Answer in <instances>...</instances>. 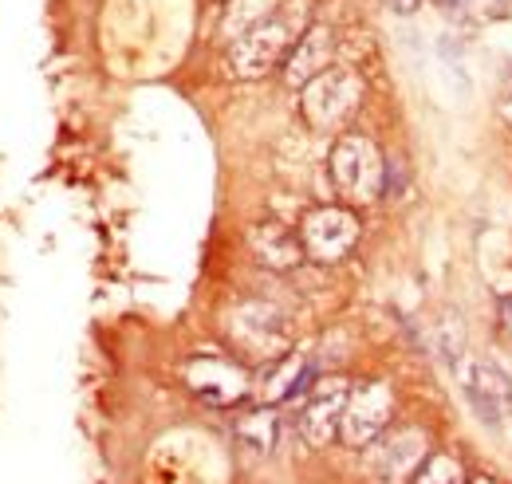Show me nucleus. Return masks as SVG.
Wrapping results in <instances>:
<instances>
[{"label":"nucleus","instance_id":"1","mask_svg":"<svg viewBox=\"0 0 512 484\" xmlns=\"http://www.w3.org/2000/svg\"><path fill=\"white\" fill-rule=\"evenodd\" d=\"M331 185L347 205H371L386 185V162L379 146L363 134H343L331 150Z\"/></svg>","mask_w":512,"mask_h":484},{"label":"nucleus","instance_id":"2","mask_svg":"<svg viewBox=\"0 0 512 484\" xmlns=\"http://www.w3.org/2000/svg\"><path fill=\"white\" fill-rule=\"evenodd\" d=\"M359 99H363V79L351 67H327L304 87L300 111L316 130H339L359 111Z\"/></svg>","mask_w":512,"mask_h":484},{"label":"nucleus","instance_id":"3","mask_svg":"<svg viewBox=\"0 0 512 484\" xmlns=\"http://www.w3.org/2000/svg\"><path fill=\"white\" fill-rule=\"evenodd\" d=\"M359 241V217L343 205H323V209H312L300 225V244L312 260L320 264H335L343 260Z\"/></svg>","mask_w":512,"mask_h":484},{"label":"nucleus","instance_id":"4","mask_svg":"<svg viewBox=\"0 0 512 484\" xmlns=\"http://www.w3.org/2000/svg\"><path fill=\"white\" fill-rule=\"evenodd\" d=\"M288 48H292V28L272 16V20L256 24L253 32H245L241 40H233V48H229V71L237 79H260V75H268L280 60H288Z\"/></svg>","mask_w":512,"mask_h":484},{"label":"nucleus","instance_id":"5","mask_svg":"<svg viewBox=\"0 0 512 484\" xmlns=\"http://www.w3.org/2000/svg\"><path fill=\"white\" fill-rule=\"evenodd\" d=\"M390 410H394V394L386 382H363L347 394V406H343V422L339 433L351 449H363V445H375V437L390 422Z\"/></svg>","mask_w":512,"mask_h":484},{"label":"nucleus","instance_id":"6","mask_svg":"<svg viewBox=\"0 0 512 484\" xmlns=\"http://www.w3.org/2000/svg\"><path fill=\"white\" fill-rule=\"evenodd\" d=\"M229 335L253 359H272L288 347V323L272 303H241L229 315Z\"/></svg>","mask_w":512,"mask_h":484},{"label":"nucleus","instance_id":"7","mask_svg":"<svg viewBox=\"0 0 512 484\" xmlns=\"http://www.w3.org/2000/svg\"><path fill=\"white\" fill-rule=\"evenodd\" d=\"M426 449L430 437L422 429H398L375 445L371 469L383 484H406V477H418V469L426 465Z\"/></svg>","mask_w":512,"mask_h":484},{"label":"nucleus","instance_id":"8","mask_svg":"<svg viewBox=\"0 0 512 484\" xmlns=\"http://www.w3.org/2000/svg\"><path fill=\"white\" fill-rule=\"evenodd\" d=\"M461 390L481 422H505L512 410V378L493 363H473L461 378Z\"/></svg>","mask_w":512,"mask_h":484},{"label":"nucleus","instance_id":"9","mask_svg":"<svg viewBox=\"0 0 512 484\" xmlns=\"http://www.w3.org/2000/svg\"><path fill=\"white\" fill-rule=\"evenodd\" d=\"M186 382H190L193 394H201L205 402H213V406H233L249 386V378H245V370L233 363H225V359H213V355H205V359H193L186 366Z\"/></svg>","mask_w":512,"mask_h":484},{"label":"nucleus","instance_id":"10","mask_svg":"<svg viewBox=\"0 0 512 484\" xmlns=\"http://www.w3.org/2000/svg\"><path fill=\"white\" fill-rule=\"evenodd\" d=\"M331 60H335V32L327 24H312L284 60V83L288 87H308L316 75H323L331 67Z\"/></svg>","mask_w":512,"mask_h":484},{"label":"nucleus","instance_id":"11","mask_svg":"<svg viewBox=\"0 0 512 484\" xmlns=\"http://www.w3.org/2000/svg\"><path fill=\"white\" fill-rule=\"evenodd\" d=\"M347 382L343 378H323L320 386H316V394H312V402H308V410H304V437H308V445H327L335 433H339V422H343V406H347Z\"/></svg>","mask_w":512,"mask_h":484},{"label":"nucleus","instance_id":"12","mask_svg":"<svg viewBox=\"0 0 512 484\" xmlns=\"http://www.w3.org/2000/svg\"><path fill=\"white\" fill-rule=\"evenodd\" d=\"M249 248H253V256L264 264V268H276V272L296 268V264L308 256L304 244H300V237H296L292 229H284L280 221L253 225V229H249Z\"/></svg>","mask_w":512,"mask_h":484},{"label":"nucleus","instance_id":"13","mask_svg":"<svg viewBox=\"0 0 512 484\" xmlns=\"http://www.w3.org/2000/svg\"><path fill=\"white\" fill-rule=\"evenodd\" d=\"M272 8H276V0H233V4L225 8L221 32H225L229 40H241L245 32H253L256 24L272 20Z\"/></svg>","mask_w":512,"mask_h":484},{"label":"nucleus","instance_id":"14","mask_svg":"<svg viewBox=\"0 0 512 484\" xmlns=\"http://www.w3.org/2000/svg\"><path fill=\"white\" fill-rule=\"evenodd\" d=\"M304 386H308V366H304L300 355H288L284 363L268 374V382L260 386V394H264V402H280V398H292Z\"/></svg>","mask_w":512,"mask_h":484},{"label":"nucleus","instance_id":"15","mask_svg":"<svg viewBox=\"0 0 512 484\" xmlns=\"http://www.w3.org/2000/svg\"><path fill=\"white\" fill-rule=\"evenodd\" d=\"M276 433H280V422H276L272 410H253V414H245V418L237 422L241 445H249V449H256V453H272Z\"/></svg>","mask_w":512,"mask_h":484},{"label":"nucleus","instance_id":"16","mask_svg":"<svg viewBox=\"0 0 512 484\" xmlns=\"http://www.w3.org/2000/svg\"><path fill=\"white\" fill-rule=\"evenodd\" d=\"M414 484H465V469H461L453 457L438 453V457H430V461L418 469Z\"/></svg>","mask_w":512,"mask_h":484},{"label":"nucleus","instance_id":"17","mask_svg":"<svg viewBox=\"0 0 512 484\" xmlns=\"http://www.w3.org/2000/svg\"><path fill=\"white\" fill-rule=\"evenodd\" d=\"M501 315H505V331H512V300L501 303Z\"/></svg>","mask_w":512,"mask_h":484},{"label":"nucleus","instance_id":"18","mask_svg":"<svg viewBox=\"0 0 512 484\" xmlns=\"http://www.w3.org/2000/svg\"><path fill=\"white\" fill-rule=\"evenodd\" d=\"M442 4H446V8H469L473 0H442Z\"/></svg>","mask_w":512,"mask_h":484},{"label":"nucleus","instance_id":"19","mask_svg":"<svg viewBox=\"0 0 512 484\" xmlns=\"http://www.w3.org/2000/svg\"><path fill=\"white\" fill-rule=\"evenodd\" d=\"M469 484H493V481H485V477H473Z\"/></svg>","mask_w":512,"mask_h":484}]
</instances>
